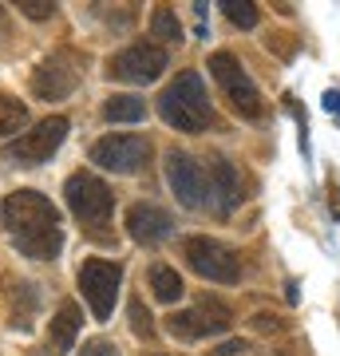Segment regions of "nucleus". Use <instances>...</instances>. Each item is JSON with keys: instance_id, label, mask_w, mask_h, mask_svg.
Masks as SVG:
<instances>
[{"instance_id": "obj_1", "label": "nucleus", "mask_w": 340, "mask_h": 356, "mask_svg": "<svg viewBox=\"0 0 340 356\" xmlns=\"http://www.w3.org/2000/svg\"><path fill=\"white\" fill-rule=\"evenodd\" d=\"M0 218H4V229H8L13 245L24 257L51 261V257L63 250L60 214H56V206H51L40 191H16V194H8L4 206H0Z\"/></svg>"}, {"instance_id": "obj_2", "label": "nucleus", "mask_w": 340, "mask_h": 356, "mask_svg": "<svg viewBox=\"0 0 340 356\" xmlns=\"http://www.w3.org/2000/svg\"><path fill=\"white\" fill-rule=\"evenodd\" d=\"M159 115H163L166 127L186 131V135H202V131L214 123L210 99H206V83L198 72H178L166 91L159 95Z\"/></svg>"}, {"instance_id": "obj_3", "label": "nucleus", "mask_w": 340, "mask_h": 356, "mask_svg": "<svg viewBox=\"0 0 340 356\" xmlns=\"http://www.w3.org/2000/svg\"><path fill=\"white\" fill-rule=\"evenodd\" d=\"M182 257L206 281H218V285H238L241 281V257L226 242H218V238H206V234L186 238L182 242Z\"/></svg>"}, {"instance_id": "obj_4", "label": "nucleus", "mask_w": 340, "mask_h": 356, "mask_svg": "<svg viewBox=\"0 0 340 356\" xmlns=\"http://www.w3.org/2000/svg\"><path fill=\"white\" fill-rule=\"evenodd\" d=\"M83 56L76 48H56L44 60V64L32 72V95L36 99H67L72 91L79 88V79H83Z\"/></svg>"}, {"instance_id": "obj_5", "label": "nucleus", "mask_w": 340, "mask_h": 356, "mask_svg": "<svg viewBox=\"0 0 340 356\" xmlns=\"http://www.w3.org/2000/svg\"><path fill=\"white\" fill-rule=\"evenodd\" d=\"M63 198H67V210L76 214V222H83V226H103L115 206L107 182L95 178L91 170H76V175L67 178L63 182Z\"/></svg>"}, {"instance_id": "obj_6", "label": "nucleus", "mask_w": 340, "mask_h": 356, "mask_svg": "<svg viewBox=\"0 0 340 356\" xmlns=\"http://www.w3.org/2000/svg\"><path fill=\"white\" fill-rule=\"evenodd\" d=\"M166 182L175 198L186 210H210V178H206V163L186 151H166Z\"/></svg>"}, {"instance_id": "obj_7", "label": "nucleus", "mask_w": 340, "mask_h": 356, "mask_svg": "<svg viewBox=\"0 0 340 356\" xmlns=\"http://www.w3.org/2000/svg\"><path fill=\"white\" fill-rule=\"evenodd\" d=\"M67 119L63 115H51V119H44V123H36L32 131H24L16 143H8L4 147V159L16 166H40L48 163L51 154L63 147V139H67Z\"/></svg>"}, {"instance_id": "obj_8", "label": "nucleus", "mask_w": 340, "mask_h": 356, "mask_svg": "<svg viewBox=\"0 0 340 356\" xmlns=\"http://www.w3.org/2000/svg\"><path fill=\"white\" fill-rule=\"evenodd\" d=\"M210 76H214V83L229 95L234 111L245 115V119H261V111H265L261 95H257V88H253L250 72H245L229 51H214V56H210Z\"/></svg>"}, {"instance_id": "obj_9", "label": "nucleus", "mask_w": 340, "mask_h": 356, "mask_svg": "<svg viewBox=\"0 0 340 356\" xmlns=\"http://www.w3.org/2000/svg\"><path fill=\"white\" fill-rule=\"evenodd\" d=\"M170 67V56L159 44H131L107 60V76L119 83H154Z\"/></svg>"}, {"instance_id": "obj_10", "label": "nucleus", "mask_w": 340, "mask_h": 356, "mask_svg": "<svg viewBox=\"0 0 340 356\" xmlns=\"http://www.w3.org/2000/svg\"><path fill=\"white\" fill-rule=\"evenodd\" d=\"M119 285H123V266H115V261L88 257V261L79 266V289H83V301L91 305L95 321L111 317L115 297H119Z\"/></svg>"}, {"instance_id": "obj_11", "label": "nucleus", "mask_w": 340, "mask_h": 356, "mask_svg": "<svg viewBox=\"0 0 340 356\" xmlns=\"http://www.w3.org/2000/svg\"><path fill=\"white\" fill-rule=\"evenodd\" d=\"M151 159V139L147 135H107L91 147V163L115 175H139Z\"/></svg>"}, {"instance_id": "obj_12", "label": "nucleus", "mask_w": 340, "mask_h": 356, "mask_svg": "<svg viewBox=\"0 0 340 356\" xmlns=\"http://www.w3.org/2000/svg\"><path fill=\"white\" fill-rule=\"evenodd\" d=\"M206 178H210V210L214 214H229L241 202V175L226 154H210L206 159Z\"/></svg>"}, {"instance_id": "obj_13", "label": "nucleus", "mask_w": 340, "mask_h": 356, "mask_svg": "<svg viewBox=\"0 0 340 356\" xmlns=\"http://www.w3.org/2000/svg\"><path fill=\"white\" fill-rule=\"evenodd\" d=\"M170 229H175V218L166 214L163 206L154 202H135L127 210V234L135 238L139 245H159L170 238Z\"/></svg>"}, {"instance_id": "obj_14", "label": "nucleus", "mask_w": 340, "mask_h": 356, "mask_svg": "<svg viewBox=\"0 0 340 356\" xmlns=\"http://www.w3.org/2000/svg\"><path fill=\"white\" fill-rule=\"evenodd\" d=\"M79 329H83V313H79L76 301H63L56 309V317L48 325V353L51 356H67L72 353V344H76Z\"/></svg>"}, {"instance_id": "obj_15", "label": "nucleus", "mask_w": 340, "mask_h": 356, "mask_svg": "<svg viewBox=\"0 0 340 356\" xmlns=\"http://www.w3.org/2000/svg\"><path fill=\"white\" fill-rule=\"evenodd\" d=\"M190 313H194V321H198L202 337H206V332H210V337H218V332H226L229 325H234V313H229V305H226V301H218V297H202V301L190 309Z\"/></svg>"}, {"instance_id": "obj_16", "label": "nucleus", "mask_w": 340, "mask_h": 356, "mask_svg": "<svg viewBox=\"0 0 340 356\" xmlns=\"http://www.w3.org/2000/svg\"><path fill=\"white\" fill-rule=\"evenodd\" d=\"M8 297H13V317H8V325L20 329V332H28L32 329V317H36V289L20 281V285L8 289Z\"/></svg>"}, {"instance_id": "obj_17", "label": "nucleus", "mask_w": 340, "mask_h": 356, "mask_svg": "<svg viewBox=\"0 0 340 356\" xmlns=\"http://www.w3.org/2000/svg\"><path fill=\"white\" fill-rule=\"evenodd\" d=\"M151 289H154V297H159L163 305H175V301H182L186 285H182V277H178V269L151 266Z\"/></svg>"}, {"instance_id": "obj_18", "label": "nucleus", "mask_w": 340, "mask_h": 356, "mask_svg": "<svg viewBox=\"0 0 340 356\" xmlns=\"http://www.w3.org/2000/svg\"><path fill=\"white\" fill-rule=\"evenodd\" d=\"M143 115H147V99H139V95H111L103 103V119H111V123H139Z\"/></svg>"}, {"instance_id": "obj_19", "label": "nucleus", "mask_w": 340, "mask_h": 356, "mask_svg": "<svg viewBox=\"0 0 340 356\" xmlns=\"http://www.w3.org/2000/svg\"><path fill=\"white\" fill-rule=\"evenodd\" d=\"M24 123H28V107L16 99V95H4V91H0V139L24 131Z\"/></svg>"}, {"instance_id": "obj_20", "label": "nucleus", "mask_w": 340, "mask_h": 356, "mask_svg": "<svg viewBox=\"0 0 340 356\" xmlns=\"http://www.w3.org/2000/svg\"><path fill=\"white\" fill-rule=\"evenodd\" d=\"M218 8L234 28H257V20H261L257 4H250V0H218Z\"/></svg>"}, {"instance_id": "obj_21", "label": "nucleus", "mask_w": 340, "mask_h": 356, "mask_svg": "<svg viewBox=\"0 0 340 356\" xmlns=\"http://www.w3.org/2000/svg\"><path fill=\"white\" fill-rule=\"evenodd\" d=\"M151 36L154 40H163V44H178L182 40V24H178V16L170 13V8H154V16H151Z\"/></svg>"}, {"instance_id": "obj_22", "label": "nucleus", "mask_w": 340, "mask_h": 356, "mask_svg": "<svg viewBox=\"0 0 340 356\" xmlns=\"http://www.w3.org/2000/svg\"><path fill=\"white\" fill-rule=\"evenodd\" d=\"M166 332H170L175 341H198L202 337L194 313H170V317H166Z\"/></svg>"}, {"instance_id": "obj_23", "label": "nucleus", "mask_w": 340, "mask_h": 356, "mask_svg": "<svg viewBox=\"0 0 340 356\" xmlns=\"http://www.w3.org/2000/svg\"><path fill=\"white\" fill-rule=\"evenodd\" d=\"M127 313H131V329H135V337H151V332H154V321H151V313L143 309L139 297L127 305Z\"/></svg>"}, {"instance_id": "obj_24", "label": "nucleus", "mask_w": 340, "mask_h": 356, "mask_svg": "<svg viewBox=\"0 0 340 356\" xmlns=\"http://www.w3.org/2000/svg\"><path fill=\"white\" fill-rule=\"evenodd\" d=\"M20 13H24L28 20H48V16L56 13V4H51V0H20Z\"/></svg>"}, {"instance_id": "obj_25", "label": "nucleus", "mask_w": 340, "mask_h": 356, "mask_svg": "<svg viewBox=\"0 0 340 356\" xmlns=\"http://www.w3.org/2000/svg\"><path fill=\"white\" fill-rule=\"evenodd\" d=\"M253 329L257 332H281L285 329V321L273 317V313H257V317H253Z\"/></svg>"}, {"instance_id": "obj_26", "label": "nucleus", "mask_w": 340, "mask_h": 356, "mask_svg": "<svg viewBox=\"0 0 340 356\" xmlns=\"http://www.w3.org/2000/svg\"><path fill=\"white\" fill-rule=\"evenodd\" d=\"M79 356H119V353H115V344H107V341H91V344H83Z\"/></svg>"}, {"instance_id": "obj_27", "label": "nucleus", "mask_w": 340, "mask_h": 356, "mask_svg": "<svg viewBox=\"0 0 340 356\" xmlns=\"http://www.w3.org/2000/svg\"><path fill=\"white\" fill-rule=\"evenodd\" d=\"M238 353H245V341H226L218 348V356H238Z\"/></svg>"}, {"instance_id": "obj_28", "label": "nucleus", "mask_w": 340, "mask_h": 356, "mask_svg": "<svg viewBox=\"0 0 340 356\" xmlns=\"http://www.w3.org/2000/svg\"><path fill=\"white\" fill-rule=\"evenodd\" d=\"M325 111H337L340 115V91H325Z\"/></svg>"}, {"instance_id": "obj_29", "label": "nucleus", "mask_w": 340, "mask_h": 356, "mask_svg": "<svg viewBox=\"0 0 340 356\" xmlns=\"http://www.w3.org/2000/svg\"><path fill=\"white\" fill-rule=\"evenodd\" d=\"M4 40H8V16H4V8H0V48H4Z\"/></svg>"}, {"instance_id": "obj_30", "label": "nucleus", "mask_w": 340, "mask_h": 356, "mask_svg": "<svg viewBox=\"0 0 340 356\" xmlns=\"http://www.w3.org/2000/svg\"><path fill=\"white\" fill-rule=\"evenodd\" d=\"M265 356H281V353H265Z\"/></svg>"}]
</instances>
